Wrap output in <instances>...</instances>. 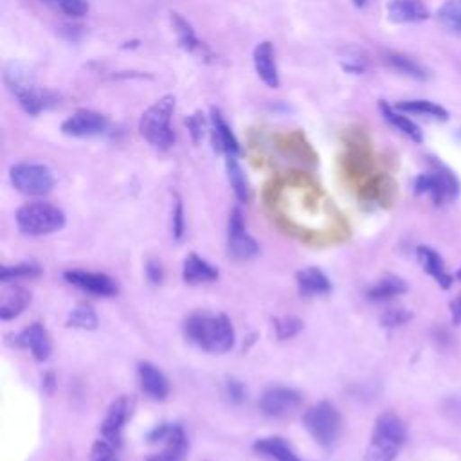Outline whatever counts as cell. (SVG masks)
Returning a JSON list of instances; mask_svg holds the SVG:
<instances>
[{
    "instance_id": "cell-30",
    "label": "cell",
    "mask_w": 461,
    "mask_h": 461,
    "mask_svg": "<svg viewBox=\"0 0 461 461\" xmlns=\"http://www.w3.org/2000/svg\"><path fill=\"white\" fill-rule=\"evenodd\" d=\"M227 176H229V182L238 196V200L241 202H247L249 200V182H247V176L241 169V166L238 164V158L236 157H227Z\"/></svg>"
},
{
    "instance_id": "cell-38",
    "label": "cell",
    "mask_w": 461,
    "mask_h": 461,
    "mask_svg": "<svg viewBox=\"0 0 461 461\" xmlns=\"http://www.w3.org/2000/svg\"><path fill=\"white\" fill-rule=\"evenodd\" d=\"M171 230H173V238L175 240H182L184 234V207L180 198L175 200V207L171 212Z\"/></svg>"
},
{
    "instance_id": "cell-23",
    "label": "cell",
    "mask_w": 461,
    "mask_h": 461,
    "mask_svg": "<svg viewBox=\"0 0 461 461\" xmlns=\"http://www.w3.org/2000/svg\"><path fill=\"white\" fill-rule=\"evenodd\" d=\"M295 279H297L299 292L303 295H308V297L310 295H324V294H328L331 290L330 279L317 267H308L304 270H299Z\"/></svg>"
},
{
    "instance_id": "cell-3",
    "label": "cell",
    "mask_w": 461,
    "mask_h": 461,
    "mask_svg": "<svg viewBox=\"0 0 461 461\" xmlns=\"http://www.w3.org/2000/svg\"><path fill=\"white\" fill-rule=\"evenodd\" d=\"M407 438L405 423L394 412H384L376 418L371 441L366 450V461H394Z\"/></svg>"
},
{
    "instance_id": "cell-12",
    "label": "cell",
    "mask_w": 461,
    "mask_h": 461,
    "mask_svg": "<svg viewBox=\"0 0 461 461\" xmlns=\"http://www.w3.org/2000/svg\"><path fill=\"white\" fill-rule=\"evenodd\" d=\"M301 403V394L290 387H270L259 398V409L270 418L292 414Z\"/></svg>"
},
{
    "instance_id": "cell-11",
    "label": "cell",
    "mask_w": 461,
    "mask_h": 461,
    "mask_svg": "<svg viewBox=\"0 0 461 461\" xmlns=\"http://www.w3.org/2000/svg\"><path fill=\"white\" fill-rule=\"evenodd\" d=\"M11 92L16 95L20 106L29 113V115H38L52 106H56L59 103V94L49 90V88H41L36 86L31 81L18 85L14 88H11Z\"/></svg>"
},
{
    "instance_id": "cell-45",
    "label": "cell",
    "mask_w": 461,
    "mask_h": 461,
    "mask_svg": "<svg viewBox=\"0 0 461 461\" xmlns=\"http://www.w3.org/2000/svg\"><path fill=\"white\" fill-rule=\"evenodd\" d=\"M457 277H459V279H461V268H459V270H457Z\"/></svg>"
},
{
    "instance_id": "cell-29",
    "label": "cell",
    "mask_w": 461,
    "mask_h": 461,
    "mask_svg": "<svg viewBox=\"0 0 461 461\" xmlns=\"http://www.w3.org/2000/svg\"><path fill=\"white\" fill-rule=\"evenodd\" d=\"M385 61L389 67H393L396 72H400L403 76H409L414 79H427V76H429L427 70L418 61H414L412 58H409L402 52H387Z\"/></svg>"
},
{
    "instance_id": "cell-21",
    "label": "cell",
    "mask_w": 461,
    "mask_h": 461,
    "mask_svg": "<svg viewBox=\"0 0 461 461\" xmlns=\"http://www.w3.org/2000/svg\"><path fill=\"white\" fill-rule=\"evenodd\" d=\"M416 252H418V259H420L423 270L429 276H432L441 288H448L452 285V276L447 272V267H445L441 256L434 249L425 247V245L418 247Z\"/></svg>"
},
{
    "instance_id": "cell-20",
    "label": "cell",
    "mask_w": 461,
    "mask_h": 461,
    "mask_svg": "<svg viewBox=\"0 0 461 461\" xmlns=\"http://www.w3.org/2000/svg\"><path fill=\"white\" fill-rule=\"evenodd\" d=\"M387 16L394 23H414L429 18V9L421 0H391Z\"/></svg>"
},
{
    "instance_id": "cell-32",
    "label": "cell",
    "mask_w": 461,
    "mask_h": 461,
    "mask_svg": "<svg viewBox=\"0 0 461 461\" xmlns=\"http://www.w3.org/2000/svg\"><path fill=\"white\" fill-rule=\"evenodd\" d=\"M67 326L81 328V330H94L97 326V317L90 306L79 304L68 313Z\"/></svg>"
},
{
    "instance_id": "cell-17",
    "label": "cell",
    "mask_w": 461,
    "mask_h": 461,
    "mask_svg": "<svg viewBox=\"0 0 461 461\" xmlns=\"http://www.w3.org/2000/svg\"><path fill=\"white\" fill-rule=\"evenodd\" d=\"M211 140L216 151L225 153V157H238L240 144L218 108H211Z\"/></svg>"
},
{
    "instance_id": "cell-13",
    "label": "cell",
    "mask_w": 461,
    "mask_h": 461,
    "mask_svg": "<svg viewBox=\"0 0 461 461\" xmlns=\"http://www.w3.org/2000/svg\"><path fill=\"white\" fill-rule=\"evenodd\" d=\"M63 277L77 286L79 290L92 294V295H99V297H110L115 295L119 290V285L113 277L106 276V274H99V272H85V270H67L63 274Z\"/></svg>"
},
{
    "instance_id": "cell-15",
    "label": "cell",
    "mask_w": 461,
    "mask_h": 461,
    "mask_svg": "<svg viewBox=\"0 0 461 461\" xmlns=\"http://www.w3.org/2000/svg\"><path fill=\"white\" fill-rule=\"evenodd\" d=\"M130 400L126 396H119L115 402H112L103 423H101V436L103 439L110 441L113 447L121 445L122 427L126 423V418L130 414Z\"/></svg>"
},
{
    "instance_id": "cell-16",
    "label": "cell",
    "mask_w": 461,
    "mask_h": 461,
    "mask_svg": "<svg viewBox=\"0 0 461 461\" xmlns=\"http://www.w3.org/2000/svg\"><path fill=\"white\" fill-rule=\"evenodd\" d=\"M252 61L256 74L259 79L268 86V88H277L279 86V70H277V61H276V50L270 41H259L254 47L252 52Z\"/></svg>"
},
{
    "instance_id": "cell-35",
    "label": "cell",
    "mask_w": 461,
    "mask_h": 461,
    "mask_svg": "<svg viewBox=\"0 0 461 461\" xmlns=\"http://www.w3.org/2000/svg\"><path fill=\"white\" fill-rule=\"evenodd\" d=\"M115 448L106 439H97L90 448V461H119Z\"/></svg>"
},
{
    "instance_id": "cell-18",
    "label": "cell",
    "mask_w": 461,
    "mask_h": 461,
    "mask_svg": "<svg viewBox=\"0 0 461 461\" xmlns=\"http://www.w3.org/2000/svg\"><path fill=\"white\" fill-rule=\"evenodd\" d=\"M16 339H18L16 344L29 348L32 357L38 362H45L50 357V349H52L50 337H49V331L40 322L29 324Z\"/></svg>"
},
{
    "instance_id": "cell-1",
    "label": "cell",
    "mask_w": 461,
    "mask_h": 461,
    "mask_svg": "<svg viewBox=\"0 0 461 461\" xmlns=\"http://www.w3.org/2000/svg\"><path fill=\"white\" fill-rule=\"evenodd\" d=\"M187 340L211 353H225L234 346V328L227 315L221 313H193L184 322Z\"/></svg>"
},
{
    "instance_id": "cell-24",
    "label": "cell",
    "mask_w": 461,
    "mask_h": 461,
    "mask_svg": "<svg viewBox=\"0 0 461 461\" xmlns=\"http://www.w3.org/2000/svg\"><path fill=\"white\" fill-rule=\"evenodd\" d=\"M254 450L267 457H272L276 461H299V457L295 456L292 447L283 438H277V436L256 439Z\"/></svg>"
},
{
    "instance_id": "cell-25",
    "label": "cell",
    "mask_w": 461,
    "mask_h": 461,
    "mask_svg": "<svg viewBox=\"0 0 461 461\" xmlns=\"http://www.w3.org/2000/svg\"><path fill=\"white\" fill-rule=\"evenodd\" d=\"M29 303H31V294L25 288H22V286H13L2 297L0 319L2 321H9V319L18 317L27 308Z\"/></svg>"
},
{
    "instance_id": "cell-14",
    "label": "cell",
    "mask_w": 461,
    "mask_h": 461,
    "mask_svg": "<svg viewBox=\"0 0 461 461\" xmlns=\"http://www.w3.org/2000/svg\"><path fill=\"white\" fill-rule=\"evenodd\" d=\"M169 20H171V27L176 34V41L185 52H189L200 59H205V61H209L212 58V50L196 36L193 25L180 13H171Z\"/></svg>"
},
{
    "instance_id": "cell-33",
    "label": "cell",
    "mask_w": 461,
    "mask_h": 461,
    "mask_svg": "<svg viewBox=\"0 0 461 461\" xmlns=\"http://www.w3.org/2000/svg\"><path fill=\"white\" fill-rule=\"evenodd\" d=\"M49 7L61 11L70 18H81L88 11V0H41Z\"/></svg>"
},
{
    "instance_id": "cell-31",
    "label": "cell",
    "mask_w": 461,
    "mask_h": 461,
    "mask_svg": "<svg viewBox=\"0 0 461 461\" xmlns=\"http://www.w3.org/2000/svg\"><path fill=\"white\" fill-rule=\"evenodd\" d=\"M438 20L445 29L461 36V0H447L438 11Z\"/></svg>"
},
{
    "instance_id": "cell-26",
    "label": "cell",
    "mask_w": 461,
    "mask_h": 461,
    "mask_svg": "<svg viewBox=\"0 0 461 461\" xmlns=\"http://www.w3.org/2000/svg\"><path fill=\"white\" fill-rule=\"evenodd\" d=\"M394 108L403 112V113H414V115H421V117H427V119H436V121H447L448 119V112L443 106H439L432 101H425V99L402 101Z\"/></svg>"
},
{
    "instance_id": "cell-40",
    "label": "cell",
    "mask_w": 461,
    "mask_h": 461,
    "mask_svg": "<svg viewBox=\"0 0 461 461\" xmlns=\"http://www.w3.org/2000/svg\"><path fill=\"white\" fill-rule=\"evenodd\" d=\"M409 317H411V315H409L405 310H402V308L387 310V312L384 313V317H382V324H384V326H400V324H403Z\"/></svg>"
},
{
    "instance_id": "cell-37",
    "label": "cell",
    "mask_w": 461,
    "mask_h": 461,
    "mask_svg": "<svg viewBox=\"0 0 461 461\" xmlns=\"http://www.w3.org/2000/svg\"><path fill=\"white\" fill-rule=\"evenodd\" d=\"M185 126H187V130H189L191 139H193L194 142H198V140L203 137V133H205L207 121H205V117H203L202 112H194V113L187 115Z\"/></svg>"
},
{
    "instance_id": "cell-28",
    "label": "cell",
    "mask_w": 461,
    "mask_h": 461,
    "mask_svg": "<svg viewBox=\"0 0 461 461\" xmlns=\"http://www.w3.org/2000/svg\"><path fill=\"white\" fill-rule=\"evenodd\" d=\"M407 292V285L402 277L396 276H385L382 279H378L369 290H367V297L373 301H387L394 295H400Z\"/></svg>"
},
{
    "instance_id": "cell-19",
    "label": "cell",
    "mask_w": 461,
    "mask_h": 461,
    "mask_svg": "<svg viewBox=\"0 0 461 461\" xmlns=\"http://www.w3.org/2000/svg\"><path fill=\"white\" fill-rule=\"evenodd\" d=\"M137 375H139V384H140V389L153 400H164L169 393V382L167 378L164 376V373L155 367L153 364L149 362H140L139 364V369H137Z\"/></svg>"
},
{
    "instance_id": "cell-42",
    "label": "cell",
    "mask_w": 461,
    "mask_h": 461,
    "mask_svg": "<svg viewBox=\"0 0 461 461\" xmlns=\"http://www.w3.org/2000/svg\"><path fill=\"white\" fill-rule=\"evenodd\" d=\"M450 310H452V321L456 324H461V295L450 303Z\"/></svg>"
},
{
    "instance_id": "cell-6",
    "label": "cell",
    "mask_w": 461,
    "mask_h": 461,
    "mask_svg": "<svg viewBox=\"0 0 461 461\" xmlns=\"http://www.w3.org/2000/svg\"><path fill=\"white\" fill-rule=\"evenodd\" d=\"M9 180L25 196H45L54 187V175L45 164L20 162L9 169Z\"/></svg>"
},
{
    "instance_id": "cell-8",
    "label": "cell",
    "mask_w": 461,
    "mask_h": 461,
    "mask_svg": "<svg viewBox=\"0 0 461 461\" xmlns=\"http://www.w3.org/2000/svg\"><path fill=\"white\" fill-rule=\"evenodd\" d=\"M149 443H164V448L157 454H151L146 461H184L189 443L187 436L180 425L160 423L148 434Z\"/></svg>"
},
{
    "instance_id": "cell-27",
    "label": "cell",
    "mask_w": 461,
    "mask_h": 461,
    "mask_svg": "<svg viewBox=\"0 0 461 461\" xmlns=\"http://www.w3.org/2000/svg\"><path fill=\"white\" fill-rule=\"evenodd\" d=\"M380 112H382V115L385 117V121L387 122H391L396 130H400L402 133H405L411 140H414V142H421V139H423V135H421V130L409 119V117H405L403 115V112H400V110H396V108H393V106H389L387 103H380Z\"/></svg>"
},
{
    "instance_id": "cell-36",
    "label": "cell",
    "mask_w": 461,
    "mask_h": 461,
    "mask_svg": "<svg viewBox=\"0 0 461 461\" xmlns=\"http://www.w3.org/2000/svg\"><path fill=\"white\" fill-rule=\"evenodd\" d=\"M274 326L279 339H290L303 328V322L295 317H281L274 321Z\"/></svg>"
},
{
    "instance_id": "cell-2",
    "label": "cell",
    "mask_w": 461,
    "mask_h": 461,
    "mask_svg": "<svg viewBox=\"0 0 461 461\" xmlns=\"http://www.w3.org/2000/svg\"><path fill=\"white\" fill-rule=\"evenodd\" d=\"M175 112V95L166 94L144 110L139 119V133L155 149L166 151L175 144L171 117Z\"/></svg>"
},
{
    "instance_id": "cell-5",
    "label": "cell",
    "mask_w": 461,
    "mask_h": 461,
    "mask_svg": "<svg viewBox=\"0 0 461 461\" xmlns=\"http://www.w3.org/2000/svg\"><path fill=\"white\" fill-rule=\"evenodd\" d=\"M416 194H429L436 205H443L456 198L457 180L448 167L438 160H430V169L421 173L414 182Z\"/></svg>"
},
{
    "instance_id": "cell-34",
    "label": "cell",
    "mask_w": 461,
    "mask_h": 461,
    "mask_svg": "<svg viewBox=\"0 0 461 461\" xmlns=\"http://www.w3.org/2000/svg\"><path fill=\"white\" fill-rule=\"evenodd\" d=\"M40 274V267L34 263H20V265H13V267H2L0 277L4 283H9L13 279L18 277H31Z\"/></svg>"
},
{
    "instance_id": "cell-43",
    "label": "cell",
    "mask_w": 461,
    "mask_h": 461,
    "mask_svg": "<svg viewBox=\"0 0 461 461\" xmlns=\"http://www.w3.org/2000/svg\"><path fill=\"white\" fill-rule=\"evenodd\" d=\"M43 382H45V385H47V391L50 393L52 387H54V375H52V373H47V375L43 376Z\"/></svg>"
},
{
    "instance_id": "cell-7",
    "label": "cell",
    "mask_w": 461,
    "mask_h": 461,
    "mask_svg": "<svg viewBox=\"0 0 461 461\" xmlns=\"http://www.w3.org/2000/svg\"><path fill=\"white\" fill-rule=\"evenodd\" d=\"M303 421L312 438L322 447H331L340 434V414L330 402L312 405L304 412Z\"/></svg>"
},
{
    "instance_id": "cell-4",
    "label": "cell",
    "mask_w": 461,
    "mask_h": 461,
    "mask_svg": "<svg viewBox=\"0 0 461 461\" xmlns=\"http://www.w3.org/2000/svg\"><path fill=\"white\" fill-rule=\"evenodd\" d=\"M16 223L27 236H43L59 230L65 225V214L49 202H31L16 211Z\"/></svg>"
},
{
    "instance_id": "cell-44",
    "label": "cell",
    "mask_w": 461,
    "mask_h": 461,
    "mask_svg": "<svg viewBox=\"0 0 461 461\" xmlns=\"http://www.w3.org/2000/svg\"><path fill=\"white\" fill-rule=\"evenodd\" d=\"M366 2H367V0H353V4H355L357 7H364Z\"/></svg>"
},
{
    "instance_id": "cell-22",
    "label": "cell",
    "mask_w": 461,
    "mask_h": 461,
    "mask_svg": "<svg viewBox=\"0 0 461 461\" xmlns=\"http://www.w3.org/2000/svg\"><path fill=\"white\" fill-rule=\"evenodd\" d=\"M182 277L185 283L198 285V283H209L218 277L216 267H212L209 261L202 259L194 252H191L184 259V268H182Z\"/></svg>"
},
{
    "instance_id": "cell-39",
    "label": "cell",
    "mask_w": 461,
    "mask_h": 461,
    "mask_svg": "<svg viewBox=\"0 0 461 461\" xmlns=\"http://www.w3.org/2000/svg\"><path fill=\"white\" fill-rule=\"evenodd\" d=\"M225 394L229 396L230 402L241 403V402L247 398V389L243 387L241 382L230 378V380H227V384H225Z\"/></svg>"
},
{
    "instance_id": "cell-10",
    "label": "cell",
    "mask_w": 461,
    "mask_h": 461,
    "mask_svg": "<svg viewBox=\"0 0 461 461\" xmlns=\"http://www.w3.org/2000/svg\"><path fill=\"white\" fill-rule=\"evenodd\" d=\"M227 252L234 259H249L256 256L258 243L245 229V218L238 207L232 209L227 225Z\"/></svg>"
},
{
    "instance_id": "cell-9",
    "label": "cell",
    "mask_w": 461,
    "mask_h": 461,
    "mask_svg": "<svg viewBox=\"0 0 461 461\" xmlns=\"http://www.w3.org/2000/svg\"><path fill=\"white\" fill-rule=\"evenodd\" d=\"M108 117L101 112L79 108L61 122V131L68 137L86 139L101 135L108 130Z\"/></svg>"
},
{
    "instance_id": "cell-41",
    "label": "cell",
    "mask_w": 461,
    "mask_h": 461,
    "mask_svg": "<svg viewBox=\"0 0 461 461\" xmlns=\"http://www.w3.org/2000/svg\"><path fill=\"white\" fill-rule=\"evenodd\" d=\"M146 277H148V281H149V283H153V285H157V283H160V281H162V277H164V270H162L160 261H157V259H149V261L146 263Z\"/></svg>"
}]
</instances>
